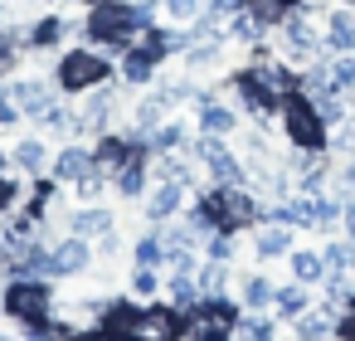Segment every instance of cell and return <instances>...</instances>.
Masks as SVG:
<instances>
[{
  "mask_svg": "<svg viewBox=\"0 0 355 341\" xmlns=\"http://www.w3.org/2000/svg\"><path fill=\"white\" fill-rule=\"evenodd\" d=\"M151 15L156 10L141 6V0H98V6H88V15H83V35H88L93 49L122 59L151 30Z\"/></svg>",
  "mask_w": 355,
  "mask_h": 341,
  "instance_id": "1",
  "label": "cell"
},
{
  "mask_svg": "<svg viewBox=\"0 0 355 341\" xmlns=\"http://www.w3.org/2000/svg\"><path fill=\"white\" fill-rule=\"evenodd\" d=\"M112 54H103V49H93V44H73V49H64L59 54V64H54V83H59V93L64 98H88L93 88H103V83H112Z\"/></svg>",
  "mask_w": 355,
  "mask_h": 341,
  "instance_id": "2",
  "label": "cell"
},
{
  "mask_svg": "<svg viewBox=\"0 0 355 341\" xmlns=\"http://www.w3.org/2000/svg\"><path fill=\"white\" fill-rule=\"evenodd\" d=\"M277 122H282V137H287L292 151H331V122L316 113V103H311L306 93L282 98Z\"/></svg>",
  "mask_w": 355,
  "mask_h": 341,
  "instance_id": "3",
  "label": "cell"
},
{
  "mask_svg": "<svg viewBox=\"0 0 355 341\" xmlns=\"http://www.w3.org/2000/svg\"><path fill=\"white\" fill-rule=\"evenodd\" d=\"M0 312H6L10 322L54 317V288H49V278H25V273H15L6 288H0Z\"/></svg>",
  "mask_w": 355,
  "mask_h": 341,
  "instance_id": "4",
  "label": "cell"
},
{
  "mask_svg": "<svg viewBox=\"0 0 355 341\" xmlns=\"http://www.w3.org/2000/svg\"><path fill=\"white\" fill-rule=\"evenodd\" d=\"M277 40H272V49H277V59H287V64H306V59H316L321 49H326V40L316 35V20H311V6H306V0H302V6L272 30Z\"/></svg>",
  "mask_w": 355,
  "mask_h": 341,
  "instance_id": "5",
  "label": "cell"
},
{
  "mask_svg": "<svg viewBox=\"0 0 355 341\" xmlns=\"http://www.w3.org/2000/svg\"><path fill=\"white\" fill-rule=\"evenodd\" d=\"M132 341H185V312L175 302H146L137 317V336Z\"/></svg>",
  "mask_w": 355,
  "mask_h": 341,
  "instance_id": "6",
  "label": "cell"
},
{
  "mask_svg": "<svg viewBox=\"0 0 355 341\" xmlns=\"http://www.w3.org/2000/svg\"><path fill=\"white\" fill-rule=\"evenodd\" d=\"M103 166H98V156H93V147L88 142H64L59 151H54V166H49V176L59 181V185H83L88 176H98Z\"/></svg>",
  "mask_w": 355,
  "mask_h": 341,
  "instance_id": "7",
  "label": "cell"
},
{
  "mask_svg": "<svg viewBox=\"0 0 355 341\" xmlns=\"http://www.w3.org/2000/svg\"><path fill=\"white\" fill-rule=\"evenodd\" d=\"M93 258H98L93 239H83V234L54 239V273H59V278H83V273L93 268Z\"/></svg>",
  "mask_w": 355,
  "mask_h": 341,
  "instance_id": "8",
  "label": "cell"
},
{
  "mask_svg": "<svg viewBox=\"0 0 355 341\" xmlns=\"http://www.w3.org/2000/svg\"><path fill=\"white\" fill-rule=\"evenodd\" d=\"M10 166H15L20 176H30V181L49 176V166H54V151H49L44 132H30V137H20V142L10 147Z\"/></svg>",
  "mask_w": 355,
  "mask_h": 341,
  "instance_id": "9",
  "label": "cell"
},
{
  "mask_svg": "<svg viewBox=\"0 0 355 341\" xmlns=\"http://www.w3.org/2000/svg\"><path fill=\"white\" fill-rule=\"evenodd\" d=\"M185 190H190V185H175V181H151L146 205H141L146 224H171V219L185 210Z\"/></svg>",
  "mask_w": 355,
  "mask_h": 341,
  "instance_id": "10",
  "label": "cell"
},
{
  "mask_svg": "<svg viewBox=\"0 0 355 341\" xmlns=\"http://www.w3.org/2000/svg\"><path fill=\"white\" fill-rule=\"evenodd\" d=\"M117 78H122L127 88H151V83L161 78V59H156V54L137 40V44L117 59Z\"/></svg>",
  "mask_w": 355,
  "mask_h": 341,
  "instance_id": "11",
  "label": "cell"
},
{
  "mask_svg": "<svg viewBox=\"0 0 355 341\" xmlns=\"http://www.w3.org/2000/svg\"><path fill=\"white\" fill-rule=\"evenodd\" d=\"M64 35H69V20L64 15H35L25 30H20V40H25V54H49V49H59L64 44Z\"/></svg>",
  "mask_w": 355,
  "mask_h": 341,
  "instance_id": "12",
  "label": "cell"
},
{
  "mask_svg": "<svg viewBox=\"0 0 355 341\" xmlns=\"http://www.w3.org/2000/svg\"><path fill=\"white\" fill-rule=\"evenodd\" d=\"M137 317H141V297H112L98 317V326L112 336V341H132L137 336Z\"/></svg>",
  "mask_w": 355,
  "mask_h": 341,
  "instance_id": "13",
  "label": "cell"
},
{
  "mask_svg": "<svg viewBox=\"0 0 355 341\" xmlns=\"http://www.w3.org/2000/svg\"><path fill=\"white\" fill-rule=\"evenodd\" d=\"M112 190H117L122 200H146V190H151V151L132 156L127 166H117V171H112Z\"/></svg>",
  "mask_w": 355,
  "mask_h": 341,
  "instance_id": "14",
  "label": "cell"
},
{
  "mask_svg": "<svg viewBox=\"0 0 355 341\" xmlns=\"http://www.w3.org/2000/svg\"><path fill=\"white\" fill-rule=\"evenodd\" d=\"M195 127L209 132V137H234V132H239V108H229L224 98L195 103Z\"/></svg>",
  "mask_w": 355,
  "mask_h": 341,
  "instance_id": "15",
  "label": "cell"
},
{
  "mask_svg": "<svg viewBox=\"0 0 355 341\" xmlns=\"http://www.w3.org/2000/svg\"><path fill=\"white\" fill-rule=\"evenodd\" d=\"M117 229V215L107 210V205H78L73 215H69V234H83V239H103V234H112Z\"/></svg>",
  "mask_w": 355,
  "mask_h": 341,
  "instance_id": "16",
  "label": "cell"
},
{
  "mask_svg": "<svg viewBox=\"0 0 355 341\" xmlns=\"http://www.w3.org/2000/svg\"><path fill=\"white\" fill-rule=\"evenodd\" d=\"M205 171H209V181H214V185H253V181H248V166H243V156H239L229 142L205 161Z\"/></svg>",
  "mask_w": 355,
  "mask_h": 341,
  "instance_id": "17",
  "label": "cell"
},
{
  "mask_svg": "<svg viewBox=\"0 0 355 341\" xmlns=\"http://www.w3.org/2000/svg\"><path fill=\"white\" fill-rule=\"evenodd\" d=\"M292 234H297V229H287V224H258V229H253V258H258V263L287 258V253H292Z\"/></svg>",
  "mask_w": 355,
  "mask_h": 341,
  "instance_id": "18",
  "label": "cell"
},
{
  "mask_svg": "<svg viewBox=\"0 0 355 341\" xmlns=\"http://www.w3.org/2000/svg\"><path fill=\"white\" fill-rule=\"evenodd\" d=\"M321 40H326L331 54H355V10H350V6H331Z\"/></svg>",
  "mask_w": 355,
  "mask_h": 341,
  "instance_id": "19",
  "label": "cell"
},
{
  "mask_svg": "<svg viewBox=\"0 0 355 341\" xmlns=\"http://www.w3.org/2000/svg\"><path fill=\"white\" fill-rule=\"evenodd\" d=\"M292 331H297V341H336V312H326V307L316 302L311 312H302V317L292 322Z\"/></svg>",
  "mask_w": 355,
  "mask_h": 341,
  "instance_id": "20",
  "label": "cell"
},
{
  "mask_svg": "<svg viewBox=\"0 0 355 341\" xmlns=\"http://www.w3.org/2000/svg\"><path fill=\"white\" fill-rule=\"evenodd\" d=\"M272 307H277V317H282V322H297V317H302V312H311L316 302H311L306 283H297V278H292V283H282V288H277Z\"/></svg>",
  "mask_w": 355,
  "mask_h": 341,
  "instance_id": "21",
  "label": "cell"
},
{
  "mask_svg": "<svg viewBox=\"0 0 355 341\" xmlns=\"http://www.w3.org/2000/svg\"><path fill=\"white\" fill-rule=\"evenodd\" d=\"M185 142H190V132H185V122L180 117H166L151 137H146V147H151V156H166V151H185Z\"/></svg>",
  "mask_w": 355,
  "mask_h": 341,
  "instance_id": "22",
  "label": "cell"
},
{
  "mask_svg": "<svg viewBox=\"0 0 355 341\" xmlns=\"http://www.w3.org/2000/svg\"><path fill=\"white\" fill-rule=\"evenodd\" d=\"M195 278H200V292H205V297H229V283H234L229 263H214V258H205V253H200Z\"/></svg>",
  "mask_w": 355,
  "mask_h": 341,
  "instance_id": "23",
  "label": "cell"
},
{
  "mask_svg": "<svg viewBox=\"0 0 355 341\" xmlns=\"http://www.w3.org/2000/svg\"><path fill=\"white\" fill-rule=\"evenodd\" d=\"M297 6H302V0H248L243 10H248V15H253V20H258V25L272 35V30H277V25H282V20H287Z\"/></svg>",
  "mask_w": 355,
  "mask_h": 341,
  "instance_id": "24",
  "label": "cell"
},
{
  "mask_svg": "<svg viewBox=\"0 0 355 341\" xmlns=\"http://www.w3.org/2000/svg\"><path fill=\"white\" fill-rule=\"evenodd\" d=\"M287 268H292V278L306 283V288L326 278V258H321L316 249H292V253H287Z\"/></svg>",
  "mask_w": 355,
  "mask_h": 341,
  "instance_id": "25",
  "label": "cell"
},
{
  "mask_svg": "<svg viewBox=\"0 0 355 341\" xmlns=\"http://www.w3.org/2000/svg\"><path fill=\"white\" fill-rule=\"evenodd\" d=\"M272 297H277V283L268 273H248L243 278V312H268Z\"/></svg>",
  "mask_w": 355,
  "mask_h": 341,
  "instance_id": "26",
  "label": "cell"
},
{
  "mask_svg": "<svg viewBox=\"0 0 355 341\" xmlns=\"http://www.w3.org/2000/svg\"><path fill=\"white\" fill-rule=\"evenodd\" d=\"M263 35H268V30H263L248 10H239V15H229V20H224V40H229V44H243V49H248V44H258Z\"/></svg>",
  "mask_w": 355,
  "mask_h": 341,
  "instance_id": "27",
  "label": "cell"
},
{
  "mask_svg": "<svg viewBox=\"0 0 355 341\" xmlns=\"http://www.w3.org/2000/svg\"><path fill=\"white\" fill-rule=\"evenodd\" d=\"M132 258H137V268H166V244H161V229H146V234L132 244Z\"/></svg>",
  "mask_w": 355,
  "mask_h": 341,
  "instance_id": "28",
  "label": "cell"
},
{
  "mask_svg": "<svg viewBox=\"0 0 355 341\" xmlns=\"http://www.w3.org/2000/svg\"><path fill=\"white\" fill-rule=\"evenodd\" d=\"M166 292H171V302L180 307V312H190L205 292H200V278L195 273H171V283H166Z\"/></svg>",
  "mask_w": 355,
  "mask_h": 341,
  "instance_id": "29",
  "label": "cell"
},
{
  "mask_svg": "<svg viewBox=\"0 0 355 341\" xmlns=\"http://www.w3.org/2000/svg\"><path fill=\"white\" fill-rule=\"evenodd\" d=\"M331 88L355 103V54H331Z\"/></svg>",
  "mask_w": 355,
  "mask_h": 341,
  "instance_id": "30",
  "label": "cell"
},
{
  "mask_svg": "<svg viewBox=\"0 0 355 341\" xmlns=\"http://www.w3.org/2000/svg\"><path fill=\"white\" fill-rule=\"evenodd\" d=\"M239 341H277V326L263 317V312H243V322L234 326Z\"/></svg>",
  "mask_w": 355,
  "mask_h": 341,
  "instance_id": "31",
  "label": "cell"
},
{
  "mask_svg": "<svg viewBox=\"0 0 355 341\" xmlns=\"http://www.w3.org/2000/svg\"><path fill=\"white\" fill-rule=\"evenodd\" d=\"M200 253H205V258H214V263H234V253H239V234L219 229V234H209V244H205Z\"/></svg>",
  "mask_w": 355,
  "mask_h": 341,
  "instance_id": "32",
  "label": "cell"
},
{
  "mask_svg": "<svg viewBox=\"0 0 355 341\" xmlns=\"http://www.w3.org/2000/svg\"><path fill=\"white\" fill-rule=\"evenodd\" d=\"M161 292V268H132V297H156Z\"/></svg>",
  "mask_w": 355,
  "mask_h": 341,
  "instance_id": "33",
  "label": "cell"
},
{
  "mask_svg": "<svg viewBox=\"0 0 355 341\" xmlns=\"http://www.w3.org/2000/svg\"><path fill=\"white\" fill-rule=\"evenodd\" d=\"M331 151H340L345 161H355V117H345L340 127H331Z\"/></svg>",
  "mask_w": 355,
  "mask_h": 341,
  "instance_id": "34",
  "label": "cell"
},
{
  "mask_svg": "<svg viewBox=\"0 0 355 341\" xmlns=\"http://www.w3.org/2000/svg\"><path fill=\"white\" fill-rule=\"evenodd\" d=\"M200 10H205V0H166V15H171L175 25H190Z\"/></svg>",
  "mask_w": 355,
  "mask_h": 341,
  "instance_id": "35",
  "label": "cell"
},
{
  "mask_svg": "<svg viewBox=\"0 0 355 341\" xmlns=\"http://www.w3.org/2000/svg\"><path fill=\"white\" fill-rule=\"evenodd\" d=\"M20 195H25V190H20V181H10V176H0V215H10V210L20 205Z\"/></svg>",
  "mask_w": 355,
  "mask_h": 341,
  "instance_id": "36",
  "label": "cell"
},
{
  "mask_svg": "<svg viewBox=\"0 0 355 341\" xmlns=\"http://www.w3.org/2000/svg\"><path fill=\"white\" fill-rule=\"evenodd\" d=\"M336 341H355V302H345V312L336 317Z\"/></svg>",
  "mask_w": 355,
  "mask_h": 341,
  "instance_id": "37",
  "label": "cell"
},
{
  "mask_svg": "<svg viewBox=\"0 0 355 341\" xmlns=\"http://www.w3.org/2000/svg\"><path fill=\"white\" fill-rule=\"evenodd\" d=\"M205 6H209V10H219V15L229 20V15H239V10L248 6V0H205Z\"/></svg>",
  "mask_w": 355,
  "mask_h": 341,
  "instance_id": "38",
  "label": "cell"
},
{
  "mask_svg": "<svg viewBox=\"0 0 355 341\" xmlns=\"http://www.w3.org/2000/svg\"><path fill=\"white\" fill-rule=\"evenodd\" d=\"M340 229H345V239H355V200L340 205Z\"/></svg>",
  "mask_w": 355,
  "mask_h": 341,
  "instance_id": "39",
  "label": "cell"
},
{
  "mask_svg": "<svg viewBox=\"0 0 355 341\" xmlns=\"http://www.w3.org/2000/svg\"><path fill=\"white\" fill-rule=\"evenodd\" d=\"M69 341H112V336H107L103 326H83V331H73Z\"/></svg>",
  "mask_w": 355,
  "mask_h": 341,
  "instance_id": "40",
  "label": "cell"
},
{
  "mask_svg": "<svg viewBox=\"0 0 355 341\" xmlns=\"http://www.w3.org/2000/svg\"><path fill=\"white\" fill-rule=\"evenodd\" d=\"M10 278H15V263H10V253H6V249H0V288H6Z\"/></svg>",
  "mask_w": 355,
  "mask_h": 341,
  "instance_id": "41",
  "label": "cell"
},
{
  "mask_svg": "<svg viewBox=\"0 0 355 341\" xmlns=\"http://www.w3.org/2000/svg\"><path fill=\"white\" fill-rule=\"evenodd\" d=\"M345 273L355 278V239H345Z\"/></svg>",
  "mask_w": 355,
  "mask_h": 341,
  "instance_id": "42",
  "label": "cell"
},
{
  "mask_svg": "<svg viewBox=\"0 0 355 341\" xmlns=\"http://www.w3.org/2000/svg\"><path fill=\"white\" fill-rule=\"evenodd\" d=\"M6 171H10V151H6V147H0V176H6Z\"/></svg>",
  "mask_w": 355,
  "mask_h": 341,
  "instance_id": "43",
  "label": "cell"
},
{
  "mask_svg": "<svg viewBox=\"0 0 355 341\" xmlns=\"http://www.w3.org/2000/svg\"><path fill=\"white\" fill-rule=\"evenodd\" d=\"M69 6H83V10H88V6H98V0H69Z\"/></svg>",
  "mask_w": 355,
  "mask_h": 341,
  "instance_id": "44",
  "label": "cell"
},
{
  "mask_svg": "<svg viewBox=\"0 0 355 341\" xmlns=\"http://www.w3.org/2000/svg\"><path fill=\"white\" fill-rule=\"evenodd\" d=\"M0 341H25V336H10V331H0Z\"/></svg>",
  "mask_w": 355,
  "mask_h": 341,
  "instance_id": "45",
  "label": "cell"
},
{
  "mask_svg": "<svg viewBox=\"0 0 355 341\" xmlns=\"http://www.w3.org/2000/svg\"><path fill=\"white\" fill-rule=\"evenodd\" d=\"M336 6H350V10H355V0H336Z\"/></svg>",
  "mask_w": 355,
  "mask_h": 341,
  "instance_id": "46",
  "label": "cell"
}]
</instances>
